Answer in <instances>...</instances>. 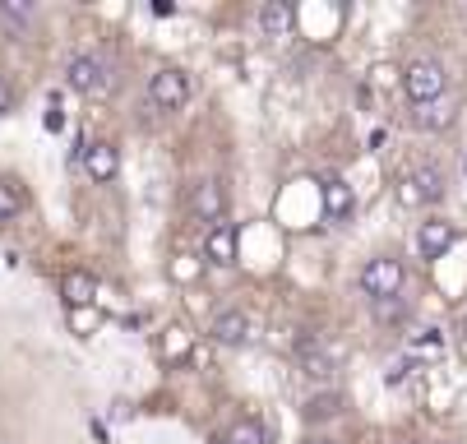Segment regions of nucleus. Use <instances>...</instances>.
Wrapping results in <instances>:
<instances>
[{"label": "nucleus", "mask_w": 467, "mask_h": 444, "mask_svg": "<svg viewBox=\"0 0 467 444\" xmlns=\"http://www.w3.org/2000/svg\"><path fill=\"white\" fill-rule=\"evenodd\" d=\"M310 444H333V439H310Z\"/></svg>", "instance_id": "24"}, {"label": "nucleus", "mask_w": 467, "mask_h": 444, "mask_svg": "<svg viewBox=\"0 0 467 444\" xmlns=\"http://www.w3.org/2000/svg\"><path fill=\"white\" fill-rule=\"evenodd\" d=\"M10 102H15V88H10V79H5V75H0V116L10 111Z\"/></svg>", "instance_id": "21"}, {"label": "nucleus", "mask_w": 467, "mask_h": 444, "mask_svg": "<svg viewBox=\"0 0 467 444\" xmlns=\"http://www.w3.org/2000/svg\"><path fill=\"white\" fill-rule=\"evenodd\" d=\"M453 116H458V102L453 98H435V102H426V107L412 111V120L421 125V130H449Z\"/></svg>", "instance_id": "14"}, {"label": "nucleus", "mask_w": 467, "mask_h": 444, "mask_svg": "<svg viewBox=\"0 0 467 444\" xmlns=\"http://www.w3.org/2000/svg\"><path fill=\"white\" fill-rule=\"evenodd\" d=\"M149 102H153L158 111H181V107L190 102V79H185V70L162 66L158 75H149Z\"/></svg>", "instance_id": "5"}, {"label": "nucleus", "mask_w": 467, "mask_h": 444, "mask_svg": "<svg viewBox=\"0 0 467 444\" xmlns=\"http://www.w3.org/2000/svg\"><path fill=\"white\" fill-rule=\"evenodd\" d=\"M19 209H24V195L10 185V181H0V222H10V218H19Z\"/></svg>", "instance_id": "19"}, {"label": "nucleus", "mask_w": 467, "mask_h": 444, "mask_svg": "<svg viewBox=\"0 0 467 444\" xmlns=\"http://www.w3.org/2000/svg\"><path fill=\"white\" fill-rule=\"evenodd\" d=\"M453 222H444V218H431V222H421V232H417V250H421V260H444L449 255V245H453Z\"/></svg>", "instance_id": "9"}, {"label": "nucleus", "mask_w": 467, "mask_h": 444, "mask_svg": "<svg viewBox=\"0 0 467 444\" xmlns=\"http://www.w3.org/2000/svg\"><path fill=\"white\" fill-rule=\"evenodd\" d=\"M352 209H357L352 185H348L343 176H324V213H328L333 222H348V218H352Z\"/></svg>", "instance_id": "12"}, {"label": "nucleus", "mask_w": 467, "mask_h": 444, "mask_svg": "<svg viewBox=\"0 0 467 444\" xmlns=\"http://www.w3.org/2000/svg\"><path fill=\"white\" fill-rule=\"evenodd\" d=\"M338 412H343V394H333V389L306 398V417H310V421H333Z\"/></svg>", "instance_id": "17"}, {"label": "nucleus", "mask_w": 467, "mask_h": 444, "mask_svg": "<svg viewBox=\"0 0 467 444\" xmlns=\"http://www.w3.org/2000/svg\"><path fill=\"white\" fill-rule=\"evenodd\" d=\"M213 338H218L223 347H245V343L254 338V320H250L241 305H227V310L213 315Z\"/></svg>", "instance_id": "7"}, {"label": "nucleus", "mask_w": 467, "mask_h": 444, "mask_svg": "<svg viewBox=\"0 0 467 444\" xmlns=\"http://www.w3.org/2000/svg\"><path fill=\"white\" fill-rule=\"evenodd\" d=\"M370 310H375L379 325H398V320L408 315V301H403V296H384V301H370Z\"/></svg>", "instance_id": "18"}, {"label": "nucleus", "mask_w": 467, "mask_h": 444, "mask_svg": "<svg viewBox=\"0 0 467 444\" xmlns=\"http://www.w3.org/2000/svg\"><path fill=\"white\" fill-rule=\"evenodd\" d=\"M0 24L5 28H28L33 24V5H15V0H5V5H0Z\"/></svg>", "instance_id": "20"}, {"label": "nucleus", "mask_w": 467, "mask_h": 444, "mask_svg": "<svg viewBox=\"0 0 467 444\" xmlns=\"http://www.w3.org/2000/svg\"><path fill=\"white\" fill-rule=\"evenodd\" d=\"M223 444H269V430H264V421H254V417H241L223 435Z\"/></svg>", "instance_id": "16"}, {"label": "nucleus", "mask_w": 467, "mask_h": 444, "mask_svg": "<svg viewBox=\"0 0 467 444\" xmlns=\"http://www.w3.org/2000/svg\"><path fill=\"white\" fill-rule=\"evenodd\" d=\"M458 352L467 356V315H462V325H458Z\"/></svg>", "instance_id": "23"}, {"label": "nucleus", "mask_w": 467, "mask_h": 444, "mask_svg": "<svg viewBox=\"0 0 467 444\" xmlns=\"http://www.w3.org/2000/svg\"><path fill=\"white\" fill-rule=\"evenodd\" d=\"M292 28H296L292 0H264V5H259V33L264 37H287Z\"/></svg>", "instance_id": "11"}, {"label": "nucleus", "mask_w": 467, "mask_h": 444, "mask_svg": "<svg viewBox=\"0 0 467 444\" xmlns=\"http://www.w3.org/2000/svg\"><path fill=\"white\" fill-rule=\"evenodd\" d=\"M60 292H65V305H93V296H98V283H93V274H84V269H75V274H65V283H60Z\"/></svg>", "instance_id": "15"}, {"label": "nucleus", "mask_w": 467, "mask_h": 444, "mask_svg": "<svg viewBox=\"0 0 467 444\" xmlns=\"http://www.w3.org/2000/svg\"><path fill=\"white\" fill-rule=\"evenodd\" d=\"M60 125H65V116H60V102H51V107H47V130H60Z\"/></svg>", "instance_id": "22"}, {"label": "nucleus", "mask_w": 467, "mask_h": 444, "mask_svg": "<svg viewBox=\"0 0 467 444\" xmlns=\"http://www.w3.org/2000/svg\"><path fill=\"white\" fill-rule=\"evenodd\" d=\"M403 444H421V439H403Z\"/></svg>", "instance_id": "25"}, {"label": "nucleus", "mask_w": 467, "mask_h": 444, "mask_svg": "<svg viewBox=\"0 0 467 444\" xmlns=\"http://www.w3.org/2000/svg\"><path fill=\"white\" fill-rule=\"evenodd\" d=\"M361 292L370 301H384V296H403V283H408V269L403 260H393V255H375L366 269H361Z\"/></svg>", "instance_id": "4"}, {"label": "nucleus", "mask_w": 467, "mask_h": 444, "mask_svg": "<svg viewBox=\"0 0 467 444\" xmlns=\"http://www.w3.org/2000/svg\"><path fill=\"white\" fill-rule=\"evenodd\" d=\"M185 209H190V218L194 222H223V213H227V195H223V185L218 181H194L190 185V195H185Z\"/></svg>", "instance_id": "6"}, {"label": "nucleus", "mask_w": 467, "mask_h": 444, "mask_svg": "<svg viewBox=\"0 0 467 444\" xmlns=\"http://www.w3.org/2000/svg\"><path fill=\"white\" fill-rule=\"evenodd\" d=\"M65 75H70V88H75V93H84V98H93V102H107V98L120 88V66H116L107 51H79Z\"/></svg>", "instance_id": "1"}, {"label": "nucleus", "mask_w": 467, "mask_h": 444, "mask_svg": "<svg viewBox=\"0 0 467 444\" xmlns=\"http://www.w3.org/2000/svg\"><path fill=\"white\" fill-rule=\"evenodd\" d=\"M440 200H444V171L435 162H417L398 176V204L426 209V204H440Z\"/></svg>", "instance_id": "3"}, {"label": "nucleus", "mask_w": 467, "mask_h": 444, "mask_svg": "<svg viewBox=\"0 0 467 444\" xmlns=\"http://www.w3.org/2000/svg\"><path fill=\"white\" fill-rule=\"evenodd\" d=\"M403 93H408L412 107H426V102L449 93V70L440 66L435 56H417V60H408V70H403Z\"/></svg>", "instance_id": "2"}, {"label": "nucleus", "mask_w": 467, "mask_h": 444, "mask_svg": "<svg viewBox=\"0 0 467 444\" xmlns=\"http://www.w3.org/2000/svg\"><path fill=\"white\" fill-rule=\"evenodd\" d=\"M296 356H301V370L315 375V379H328L333 366H338V361H333V352H328L315 334H301V338H296Z\"/></svg>", "instance_id": "10"}, {"label": "nucleus", "mask_w": 467, "mask_h": 444, "mask_svg": "<svg viewBox=\"0 0 467 444\" xmlns=\"http://www.w3.org/2000/svg\"><path fill=\"white\" fill-rule=\"evenodd\" d=\"M204 255H209V264H218V269L236 264V227H232L227 218L204 232Z\"/></svg>", "instance_id": "8"}, {"label": "nucleus", "mask_w": 467, "mask_h": 444, "mask_svg": "<svg viewBox=\"0 0 467 444\" xmlns=\"http://www.w3.org/2000/svg\"><path fill=\"white\" fill-rule=\"evenodd\" d=\"M84 171L93 176V181H116V171H120V153L111 149V144H84Z\"/></svg>", "instance_id": "13"}]
</instances>
